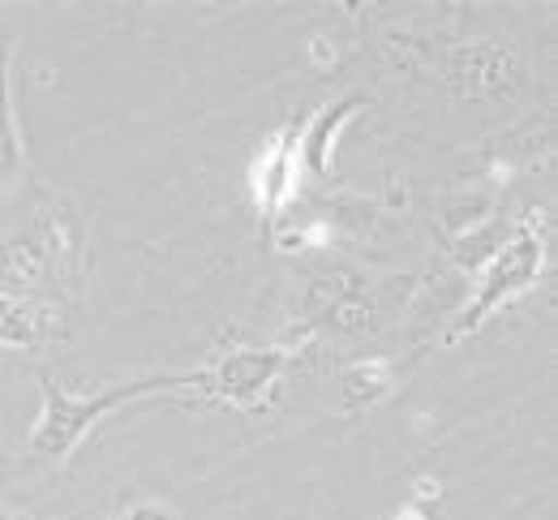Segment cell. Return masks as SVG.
<instances>
[{"mask_svg":"<svg viewBox=\"0 0 558 520\" xmlns=\"http://www.w3.org/2000/svg\"><path fill=\"white\" fill-rule=\"evenodd\" d=\"M44 404L39 418L31 426V460L39 464H65L82 439L117 409H125L130 400H146V396H163V391H207V371H168V374H146V378H130L117 383L108 391L95 396H73L61 383H52L48 374L39 378Z\"/></svg>","mask_w":558,"mask_h":520,"instance_id":"cell-1","label":"cell"},{"mask_svg":"<svg viewBox=\"0 0 558 520\" xmlns=\"http://www.w3.org/2000/svg\"><path fill=\"white\" fill-rule=\"evenodd\" d=\"M542 267H546V237L533 223L511 228L498 241V250L486 258V267H477L482 271V289H477V298L460 310V318L447 327V344H460L464 336H473L486 323L498 305L529 293L542 280Z\"/></svg>","mask_w":558,"mask_h":520,"instance_id":"cell-2","label":"cell"},{"mask_svg":"<svg viewBox=\"0 0 558 520\" xmlns=\"http://www.w3.org/2000/svg\"><path fill=\"white\" fill-rule=\"evenodd\" d=\"M296 358L292 344H236L228 349L215 366L207 371V400H219V404H232L241 413H258L271 404V391L283 378L288 362Z\"/></svg>","mask_w":558,"mask_h":520,"instance_id":"cell-3","label":"cell"},{"mask_svg":"<svg viewBox=\"0 0 558 520\" xmlns=\"http://www.w3.org/2000/svg\"><path fill=\"white\" fill-rule=\"evenodd\" d=\"M442 74L464 99H502L520 77V57L507 39H469L447 52Z\"/></svg>","mask_w":558,"mask_h":520,"instance_id":"cell-4","label":"cell"},{"mask_svg":"<svg viewBox=\"0 0 558 520\" xmlns=\"http://www.w3.org/2000/svg\"><path fill=\"white\" fill-rule=\"evenodd\" d=\"M301 181V164H296V130H279L276 138H267V147L258 150L254 168H250V190L258 198V211L276 228L279 211L292 203Z\"/></svg>","mask_w":558,"mask_h":520,"instance_id":"cell-5","label":"cell"},{"mask_svg":"<svg viewBox=\"0 0 558 520\" xmlns=\"http://www.w3.org/2000/svg\"><path fill=\"white\" fill-rule=\"evenodd\" d=\"M57 250L48 241V232H31V237H9L0 241V293H35V289H48L52 285V271H57Z\"/></svg>","mask_w":558,"mask_h":520,"instance_id":"cell-6","label":"cell"},{"mask_svg":"<svg viewBox=\"0 0 558 520\" xmlns=\"http://www.w3.org/2000/svg\"><path fill=\"white\" fill-rule=\"evenodd\" d=\"M356 112H365V99H361V95L340 99V104H331V108H318V112L296 130V164H301V172H310V177H331V168H336V138L344 134V125H349Z\"/></svg>","mask_w":558,"mask_h":520,"instance_id":"cell-7","label":"cell"},{"mask_svg":"<svg viewBox=\"0 0 558 520\" xmlns=\"http://www.w3.org/2000/svg\"><path fill=\"white\" fill-rule=\"evenodd\" d=\"M57 314L35 298H13V293H0V344L4 349H39L57 336Z\"/></svg>","mask_w":558,"mask_h":520,"instance_id":"cell-8","label":"cell"},{"mask_svg":"<svg viewBox=\"0 0 558 520\" xmlns=\"http://www.w3.org/2000/svg\"><path fill=\"white\" fill-rule=\"evenodd\" d=\"M391 387H396V371H391V362H383V358L352 362V366L340 371V396H344L349 409H369V404H378L383 396H391Z\"/></svg>","mask_w":558,"mask_h":520,"instance_id":"cell-9","label":"cell"},{"mask_svg":"<svg viewBox=\"0 0 558 520\" xmlns=\"http://www.w3.org/2000/svg\"><path fill=\"white\" fill-rule=\"evenodd\" d=\"M318 323H323L331 336H340V340H361V336H369L374 323H378V301L352 289V293H344L336 305H327V310L318 314Z\"/></svg>","mask_w":558,"mask_h":520,"instance_id":"cell-10","label":"cell"},{"mask_svg":"<svg viewBox=\"0 0 558 520\" xmlns=\"http://www.w3.org/2000/svg\"><path fill=\"white\" fill-rule=\"evenodd\" d=\"M489 211H494V198L486 194H451L447 203H442V228L451 232V237H469V232H482L489 220Z\"/></svg>","mask_w":558,"mask_h":520,"instance_id":"cell-11","label":"cell"},{"mask_svg":"<svg viewBox=\"0 0 558 520\" xmlns=\"http://www.w3.org/2000/svg\"><path fill=\"white\" fill-rule=\"evenodd\" d=\"M22 164V143H17V121L9 104V52H0V181Z\"/></svg>","mask_w":558,"mask_h":520,"instance_id":"cell-12","label":"cell"},{"mask_svg":"<svg viewBox=\"0 0 558 520\" xmlns=\"http://www.w3.org/2000/svg\"><path fill=\"white\" fill-rule=\"evenodd\" d=\"M352 293V276H340V271H327V276H318L314 285H310V293H305V310L318 318L327 305H336V301Z\"/></svg>","mask_w":558,"mask_h":520,"instance_id":"cell-13","label":"cell"},{"mask_svg":"<svg viewBox=\"0 0 558 520\" xmlns=\"http://www.w3.org/2000/svg\"><path fill=\"white\" fill-rule=\"evenodd\" d=\"M125 520H181L172 508H163V504H142V508H134Z\"/></svg>","mask_w":558,"mask_h":520,"instance_id":"cell-14","label":"cell"},{"mask_svg":"<svg viewBox=\"0 0 558 520\" xmlns=\"http://www.w3.org/2000/svg\"><path fill=\"white\" fill-rule=\"evenodd\" d=\"M396 520H429V517H425V508L409 504V508H400V517H396Z\"/></svg>","mask_w":558,"mask_h":520,"instance_id":"cell-15","label":"cell"},{"mask_svg":"<svg viewBox=\"0 0 558 520\" xmlns=\"http://www.w3.org/2000/svg\"><path fill=\"white\" fill-rule=\"evenodd\" d=\"M0 520H22V517H13V512H9V508H0Z\"/></svg>","mask_w":558,"mask_h":520,"instance_id":"cell-16","label":"cell"}]
</instances>
